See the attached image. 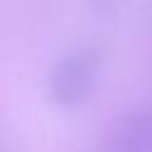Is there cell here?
<instances>
[{
	"instance_id": "4",
	"label": "cell",
	"mask_w": 152,
	"mask_h": 152,
	"mask_svg": "<svg viewBox=\"0 0 152 152\" xmlns=\"http://www.w3.org/2000/svg\"><path fill=\"white\" fill-rule=\"evenodd\" d=\"M102 152H114V150H112V147H109V145H107V147H104V150H102Z\"/></svg>"
},
{
	"instance_id": "2",
	"label": "cell",
	"mask_w": 152,
	"mask_h": 152,
	"mask_svg": "<svg viewBox=\"0 0 152 152\" xmlns=\"http://www.w3.org/2000/svg\"><path fill=\"white\" fill-rule=\"evenodd\" d=\"M107 145L114 152H152V107L119 124Z\"/></svg>"
},
{
	"instance_id": "1",
	"label": "cell",
	"mask_w": 152,
	"mask_h": 152,
	"mask_svg": "<svg viewBox=\"0 0 152 152\" xmlns=\"http://www.w3.org/2000/svg\"><path fill=\"white\" fill-rule=\"evenodd\" d=\"M97 64H100V52L95 48H81L69 57H64L50 76L52 100L62 104H74L83 100L95 81Z\"/></svg>"
},
{
	"instance_id": "3",
	"label": "cell",
	"mask_w": 152,
	"mask_h": 152,
	"mask_svg": "<svg viewBox=\"0 0 152 152\" xmlns=\"http://www.w3.org/2000/svg\"><path fill=\"white\" fill-rule=\"evenodd\" d=\"M95 2V7L100 10V12H109V10H114L119 2H124V0H93Z\"/></svg>"
}]
</instances>
